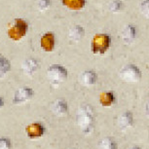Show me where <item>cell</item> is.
Returning <instances> with one entry per match:
<instances>
[{"label":"cell","instance_id":"obj_17","mask_svg":"<svg viewBox=\"0 0 149 149\" xmlns=\"http://www.w3.org/2000/svg\"><path fill=\"white\" fill-rule=\"evenodd\" d=\"M10 70H11V63L9 60L6 57H4L3 55L0 54V78L5 77V75Z\"/></svg>","mask_w":149,"mask_h":149},{"label":"cell","instance_id":"obj_25","mask_svg":"<svg viewBox=\"0 0 149 149\" xmlns=\"http://www.w3.org/2000/svg\"><path fill=\"white\" fill-rule=\"evenodd\" d=\"M131 149H142L141 147H139V146H133Z\"/></svg>","mask_w":149,"mask_h":149},{"label":"cell","instance_id":"obj_24","mask_svg":"<svg viewBox=\"0 0 149 149\" xmlns=\"http://www.w3.org/2000/svg\"><path fill=\"white\" fill-rule=\"evenodd\" d=\"M3 106H4V98L0 97V109L3 107Z\"/></svg>","mask_w":149,"mask_h":149},{"label":"cell","instance_id":"obj_21","mask_svg":"<svg viewBox=\"0 0 149 149\" xmlns=\"http://www.w3.org/2000/svg\"><path fill=\"white\" fill-rule=\"evenodd\" d=\"M51 0H38L37 1V8L39 11L43 12V11H46L51 7Z\"/></svg>","mask_w":149,"mask_h":149},{"label":"cell","instance_id":"obj_5","mask_svg":"<svg viewBox=\"0 0 149 149\" xmlns=\"http://www.w3.org/2000/svg\"><path fill=\"white\" fill-rule=\"evenodd\" d=\"M27 24L26 21L22 19H16L14 21L13 26L8 29V36L13 40H19L26 34Z\"/></svg>","mask_w":149,"mask_h":149},{"label":"cell","instance_id":"obj_1","mask_svg":"<svg viewBox=\"0 0 149 149\" xmlns=\"http://www.w3.org/2000/svg\"><path fill=\"white\" fill-rule=\"evenodd\" d=\"M77 125L84 134H90L93 131L95 124V115L90 105L80 106L77 112Z\"/></svg>","mask_w":149,"mask_h":149},{"label":"cell","instance_id":"obj_15","mask_svg":"<svg viewBox=\"0 0 149 149\" xmlns=\"http://www.w3.org/2000/svg\"><path fill=\"white\" fill-rule=\"evenodd\" d=\"M54 112L58 116H64L68 113V104L64 100H58L54 104Z\"/></svg>","mask_w":149,"mask_h":149},{"label":"cell","instance_id":"obj_18","mask_svg":"<svg viewBox=\"0 0 149 149\" xmlns=\"http://www.w3.org/2000/svg\"><path fill=\"white\" fill-rule=\"evenodd\" d=\"M100 149H118V144L112 137H105L98 144Z\"/></svg>","mask_w":149,"mask_h":149},{"label":"cell","instance_id":"obj_23","mask_svg":"<svg viewBox=\"0 0 149 149\" xmlns=\"http://www.w3.org/2000/svg\"><path fill=\"white\" fill-rule=\"evenodd\" d=\"M145 114H146V116L149 117V102L146 103V105H145Z\"/></svg>","mask_w":149,"mask_h":149},{"label":"cell","instance_id":"obj_16","mask_svg":"<svg viewBox=\"0 0 149 149\" xmlns=\"http://www.w3.org/2000/svg\"><path fill=\"white\" fill-rule=\"evenodd\" d=\"M61 2L71 10H81L86 5V0H61Z\"/></svg>","mask_w":149,"mask_h":149},{"label":"cell","instance_id":"obj_3","mask_svg":"<svg viewBox=\"0 0 149 149\" xmlns=\"http://www.w3.org/2000/svg\"><path fill=\"white\" fill-rule=\"evenodd\" d=\"M111 45L110 35L105 33H100L94 36L91 44V50L94 54L102 55L107 51Z\"/></svg>","mask_w":149,"mask_h":149},{"label":"cell","instance_id":"obj_19","mask_svg":"<svg viewBox=\"0 0 149 149\" xmlns=\"http://www.w3.org/2000/svg\"><path fill=\"white\" fill-rule=\"evenodd\" d=\"M123 6H124L123 2L121 1V0H112L108 5V8H109V11H111V12L117 13L123 9Z\"/></svg>","mask_w":149,"mask_h":149},{"label":"cell","instance_id":"obj_2","mask_svg":"<svg viewBox=\"0 0 149 149\" xmlns=\"http://www.w3.org/2000/svg\"><path fill=\"white\" fill-rule=\"evenodd\" d=\"M67 69L61 64H52L47 69V76L52 85L58 87L67 79Z\"/></svg>","mask_w":149,"mask_h":149},{"label":"cell","instance_id":"obj_12","mask_svg":"<svg viewBox=\"0 0 149 149\" xmlns=\"http://www.w3.org/2000/svg\"><path fill=\"white\" fill-rule=\"evenodd\" d=\"M97 80V75L94 70H86L80 75V82L84 86H93Z\"/></svg>","mask_w":149,"mask_h":149},{"label":"cell","instance_id":"obj_13","mask_svg":"<svg viewBox=\"0 0 149 149\" xmlns=\"http://www.w3.org/2000/svg\"><path fill=\"white\" fill-rule=\"evenodd\" d=\"M116 97L113 92L111 91H106L102 92L100 95V103L104 107H110L115 103Z\"/></svg>","mask_w":149,"mask_h":149},{"label":"cell","instance_id":"obj_7","mask_svg":"<svg viewBox=\"0 0 149 149\" xmlns=\"http://www.w3.org/2000/svg\"><path fill=\"white\" fill-rule=\"evenodd\" d=\"M26 134L30 139H39V137L43 136V134H45V127L43 124L39 122L31 123L26 127Z\"/></svg>","mask_w":149,"mask_h":149},{"label":"cell","instance_id":"obj_22","mask_svg":"<svg viewBox=\"0 0 149 149\" xmlns=\"http://www.w3.org/2000/svg\"><path fill=\"white\" fill-rule=\"evenodd\" d=\"M12 142L7 137H0V149H11Z\"/></svg>","mask_w":149,"mask_h":149},{"label":"cell","instance_id":"obj_4","mask_svg":"<svg viewBox=\"0 0 149 149\" xmlns=\"http://www.w3.org/2000/svg\"><path fill=\"white\" fill-rule=\"evenodd\" d=\"M119 75L124 81L129 83L139 82L142 76L140 69L134 64H127V65H125L121 69Z\"/></svg>","mask_w":149,"mask_h":149},{"label":"cell","instance_id":"obj_10","mask_svg":"<svg viewBox=\"0 0 149 149\" xmlns=\"http://www.w3.org/2000/svg\"><path fill=\"white\" fill-rule=\"evenodd\" d=\"M136 27L134 24H128L123 29L122 32H121V37L126 44H131L136 39Z\"/></svg>","mask_w":149,"mask_h":149},{"label":"cell","instance_id":"obj_11","mask_svg":"<svg viewBox=\"0 0 149 149\" xmlns=\"http://www.w3.org/2000/svg\"><path fill=\"white\" fill-rule=\"evenodd\" d=\"M41 48L45 52H52L55 49L56 38L53 32H46L41 37Z\"/></svg>","mask_w":149,"mask_h":149},{"label":"cell","instance_id":"obj_14","mask_svg":"<svg viewBox=\"0 0 149 149\" xmlns=\"http://www.w3.org/2000/svg\"><path fill=\"white\" fill-rule=\"evenodd\" d=\"M84 35H85V29L79 24L70 27L68 31V37L72 41H80L84 37Z\"/></svg>","mask_w":149,"mask_h":149},{"label":"cell","instance_id":"obj_20","mask_svg":"<svg viewBox=\"0 0 149 149\" xmlns=\"http://www.w3.org/2000/svg\"><path fill=\"white\" fill-rule=\"evenodd\" d=\"M139 10L145 18L149 19V0H143L139 5Z\"/></svg>","mask_w":149,"mask_h":149},{"label":"cell","instance_id":"obj_6","mask_svg":"<svg viewBox=\"0 0 149 149\" xmlns=\"http://www.w3.org/2000/svg\"><path fill=\"white\" fill-rule=\"evenodd\" d=\"M33 95H34V92H33L31 88L22 87V88L19 89L18 91H16L13 97V103L17 105L22 104V103L30 100V98L33 97Z\"/></svg>","mask_w":149,"mask_h":149},{"label":"cell","instance_id":"obj_8","mask_svg":"<svg viewBox=\"0 0 149 149\" xmlns=\"http://www.w3.org/2000/svg\"><path fill=\"white\" fill-rule=\"evenodd\" d=\"M118 127L121 130L125 131L127 129H130L134 124V116L131 111H125L118 117L117 119Z\"/></svg>","mask_w":149,"mask_h":149},{"label":"cell","instance_id":"obj_9","mask_svg":"<svg viewBox=\"0 0 149 149\" xmlns=\"http://www.w3.org/2000/svg\"><path fill=\"white\" fill-rule=\"evenodd\" d=\"M39 68V63L37 60L33 58H29L22 63V69L24 74L27 75V76H31L37 71Z\"/></svg>","mask_w":149,"mask_h":149}]
</instances>
